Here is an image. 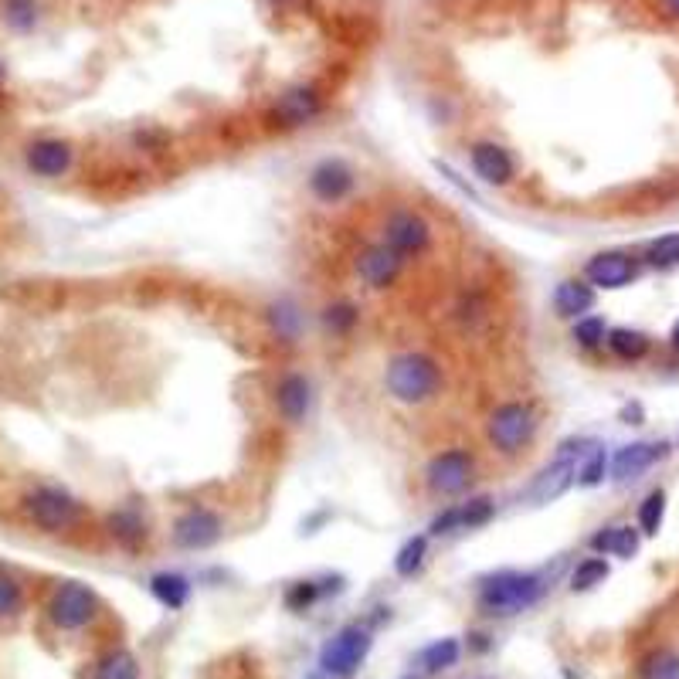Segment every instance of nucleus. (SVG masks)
Returning a JSON list of instances; mask_svg holds the SVG:
<instances>
[{
    "mask_svg": "<svg viewBox=\"0 0 679 679\" xmlns=\"http://www.w3.org/2000/svg\"><path fill=\"white\" fill-rule=\"evenodd\" d=\"M150 591H153V598H157L163 608L177 612V608H184L187 598H191V581H187L184 574H177V571H160V574H153V578H150Z\"/></svg>",
    "mask_w": 679,
    "mask_h": 679,
    "instance_id": "412c9836",
    "label": "nucleus"
},
{
    "mask_svg": "<svg viewBox=\"0 0 679 679\" xmlns=\"http://www.w3.org/2000/svg\"><path fill=\"white\" fill-rule=\"evenodd\" d=\"M472 170H476V177L486 180V184L503 187L517 174V163H513L510 150H503L500 143H476L472 146Z\"/></svg>",
    "mask_w": 679,
    "mask_h": 679,
    "instance_id": "2eb2a0df",
    "label": "nucleus"
},
{
    "mask_svg": "<svg viewBox=\"0 0 679 679\" xmlns=\"http://www.w3.org/2000/svg\"><path fill=\"white\" fill-rule=\"evenodd\" d=\"M408 679H418V676H408Z\"/></svg>",
    "mask_w": 679,
    "mask_h": 679,
    "instance_id": "a18cd8bd",
    "label": "nucleus"
},
{
    "mask_svg": "<svg viewBox=\"0 0 679 679\" xmlns=\"http://www.w3.org/2000/svg\"><path fill=\"white\" fill-rule=\"evenodd\" d=\"M493 517V500L489 496H479V500L472 503H462V506H449V510L442 513V517L432 520V534H452V530H476L489 523Z\"/></svg>",
    "mask_w": 679,
    "mask_h": 679,
    "instance_id": "a211bd4d",
    "label": "nucleus"
},
{
    "mask_svg": "<svg viewBox=\"0 0 679 679\" xmlns=\"http://www.w3.org/2000/svg\"><path fill=\"white\" fill-rule=\"evenodd\" d=\"M384 384H388L391 398L401 401V405H425L442 388V371L425 354H398L388 364Z\"/></svg>",
    "mask_w": 679,
    "mask_h": 679,
    "instance_id": "f03ea898",
    "label": "nucleus"
},
{
    "mask_svg": "<svg viewBox=\"0 0 679 679\" xmlns=\"http://www.w3.org/2000/svg\"><path fill=\"white\" fill-rule=\"evenodd\" d=\"M401 265H405V255L394 252V248L384 242V245H371L364 255H360V259H357V275L367 282V286L384 289L401 275Z\"/></svg>",
    "mask_w": 679,
    "mask_h": 679,
    "instance_id": "ddd939ff",
    "label": "nucleus"
},
{
    "mask_svg": "<svg viewBox=\"0 0 679 679\" xmlns=\"http://www.w3.org/2000/svg\"><path fill=\"white\" fill-rule=\"evenodd\" d=\"M476 476V459L466 449H449L428 462V486L438 496H459Z\"/></svg>",
    "mask_w": 679,
    "mask_h": 679,
    "instance_id": "6e6552de",
    "label": "nucleus"
},
{
    "mask_svg": "<svg viewBox=\"0 0 679 679\" xmlns=\"http://www.w3.org/2000/svg\"><path fill=\"white\" fill-rule=\"evenodd\" d=\"M669 449L673 445L669 442H632L625 445V449L615 452L612 459V476L618 479V483H632V479H639L642 472L652 469L656 462H663Z\"/></svg>",
    "mask_w": 679,
    "mask_h": 679,
    "instance_id": "9b49d317",
    "label": "nucleus"
},
{
    "mask_svg": "<svg viewBox=\"0 0 679 679\" xmlns=\"http://www.w3.org/2000/svg\"><path fill=\"white\" fill-rule=\"evenodd\" d=\"M547 595V578L537 571H500L479 584V608L486 615L510 618L534 608Z\"/></svg>",
    "mask_w": 679,
    "mask_h": 679,
    "instance_id": "f257e3e1",
    "label": "nucleus"
},
{
    "mask_svg": "<svg viewBox=\"0 0 679 679\" xmlns=\"http://www.w3.org/2000/svg\"><path fill=\"white\" fill-rule=\"evenodd\" d=\"M96 679H140V663H136L133 652L116 649V652H109V656L99 663Z\"/></svg>",
    "mask_w": 679,
    "mask_h": 679,
    "instance_id": "bb28decb",
    "label": "nucleus"
},
{
    "mask_svg": "<svg viewBox=\"0 0 679 679\" xmlns=\"http://www.w3.org/2000/svg\"><path fill=\"white\" fill-rule=\"evenodd\" d=\"M666 4H669V11L679 14V0H666Z\"/></svg>",
    "mask_w": 679,
    "mask_h": 679,
    "instance_id": "a19ab883",
    "label": "nucleus"
},
{
    "mask_svg": "<svg viewBox=\"0 0 679 679\" xmlns=\"http://www.w3.org/2000/svg\"><path fill=\"white\" fill-rule=\"evenodd\" d=\"M537 435V415L530 405H520V401H510V405H500L489 415V442L496 445L503 455H517L534 442Z\"/></svg>",
    "mask_w": 679,
    "mask_h": 679,
    "instance_id": "39448f33",
    "label": "nucleus"
},
{
    "mask_svg": "<svg viewBox=\"0 0 679 679\" xmlns=\"http://www.w3.org/2000/svg\"><path fill=\"white\" fill-rule=\"evenodd\" d=\"M99 612V598L92 588H85L79 581H65L62 588L51 595V605H48V618L55 629L62 632H79L85 625L96 618Z\"/></svg>",
    "mask_w": 679,
    "mask_h": 679,
    "instance_id": "423d86ee",
    "label": "nucleus"
},
{
    "mask_svg": "<svg viewBox=\"0 0 679 679\" xmlns=\"http://www.w3.org/2000/svg\"><path fill=\"white\" fill-rule=\"evenodd\" d=\"M272 4H279V7H286V4H292V0H272Z\"/></svg>",
    "mask_w": 679,
    "mask_h": 679,
    "instance_id": "79ce46f5",
    "label": "nucleus"
},
{
    "mask_svg": "<svg viewBox=\"0 0 679 679\" xmlns=\"http://www.w3.org/2000/svg\"><path fill=\"white\" fill-rule=\"evenodd\" d=\"M354 323H357V309L350 306V303H337V306H330L323 313V326L330 333H340V337H343V333L354 330Z\"/></svg>",
    "mask_w": 679,
    "mask_h": 679,
    "instance_id": "c9c22d12",
    "label": "nucleus"
},
{
    "mask_svg": "<svg viewBox=\"0 0 679 679\" xmlns=\"http://www.w3.org/2000/svg\"><path fill=\"white\" fill-rule=\"evenodd\" d=\"M323 113V96L316 85H292V89L282 92L279 99L272 102L269 109V123L282 126V130H299V126L313 123L316 116Z\"/></svg>",
    "mask_w": 679,
    "mask_h": 679,
    "instance_id": "0eeeda50",
    "label": "nucleus"
},
{
    "mask_svg": "<svg viewBox=\"0 0 679 679\" xmlns=\"http://www.w3.org/2000/svg\"><path fill=\"white\" fill-rule=\"evenodd\" d=\"M584 275H588V282L598 289H625L635 275H639V265L625 252H601L588 262Z\"/></svg>",
    "mask_w": 679,
    "mask_h": 679,
    "instance_id": "f8f14e48",
    "label": "nucleus"
},
{
    "mask_svg": "<svg viewBox=\"0 0 679 679\" xmlns=\"http://www.w3.org/2000/svg\"><path fill=\"white\" fill-rule=\"evenodd\" d=\"M639 679H679V656L673 649H656L642 659Z\"/></svg>",
    "mask_w": 679,
    "mask_h": 679,
    "instance_id": "cd10ccee",
    "label": "nucleus"
},
{
    "mask_svg": "<svg viewBox=\"0 0 679 679\" xmlns=\"http://www.w3.org/2000/svg\"><path fill=\"white\" fill-rule=\"evenodd\" d=\"M272 320H275V330L282 333V337H296L299 330V313L292 309L289 303H279L272 309Z\"/></svg>",
    "mask_w": 679,
    "mask_h": 679,
    "instance_id": "58836bf2",
    "label": "nucleus"
},
{
    "mask_svg": "<svg viewBox=\"0 0 679 679\" xmlns=\"http://www.w3.org/2000/svg\"><path fill=\"white\" fill-rule=\"evenodd\" d=\"M574 472H578V462H574L571 455H557V459L550 462V466L534 479V486L527 489V496H530L534 503H550V500H557V496H564L567 489H571L574 479H578Z\"/></svg>",
    "mask_w": 679,
    "mask_h": 679,
    "instance_id": "dca6fc26",
    "label": "nucleus"
},
{
    "mask_svg": "<svg viewBox=\"0 0 679 679\" xmlns=\"http://www.w3.org/2000/svg\"><path fill=\"white\" fill-rule=\"evenodd\" d=\"M309 401H313V391H309V381L303 374H286L279 384H275V408L279 415L299 425L309 411Z\"/></svg>",
    "mask_w": 679,
    "mask_h": 679,
    "instance_id": "6ab92c4d",
    "label": "nucleus"
},
{
    "mask_svg": "<svg viewBox=\"0 0 679 679\" xmlns=\"http://www.w3.org/2000/svg\"><path fill=\"white\" fill-rule=\"evenodd\" d=\"M374 639L364 625H343V629L326 639L320 649V669L333 679H354L357 669L364 666L367 652H371Z\"/></svg>",
    "mask_w": 679,
    "mask_h": 679,
    "instance_id": "20e7f679",
    "label": "nucleus"
},
{
    "mask_svg": "<svg viewBox=\"0 0 679 679\" xmlns=\"http://www.w3.org/2000/svg\"><path fill=\"white\" fill-rule=\"evenodd\" d=\"M316 598H320V588H316L313 581H299L286 591V605L292 608V612H306Z\"/></svg>",
    "mask_w": 679,
    "mask_h": 679,
    "instance_id": "e433bc0d",
    "label": "nucleus"
},
{
    "mask_svg": "<svg viewBox=\"0 0 679 679\" xmlns=\"http://www.w3.org/2000/svg\"><path fill=\"white\" fill-rule=\"evenodd\" d=\"M425 554H428V537H411L408 544L398 550V557H394V571H398L401 578H411V574L425 564Z\"/></svg>",
    "mask_w": 679,
    "mask_h": 679,
    "instance_id": "c756f323",
    "label": "nucleus"
},
{
    "mask_svg": "<svg viewBox=\"0 0 679 679\" xmlns=\"http://www.w3.org/2000/svg\"><path fill=\"white\" fill-rule=\"evenodd\" d=\"M591 550L598 554H612V557H629L639 550V530L635 527H605L601 534L591 537Z\"/></svg>",
    "mask_w": 679,
    "mask_h": 679,
    "instance_id": "4be33fe9",
    "label": "nucleus"
},
{
    "mask_svg": "<svg viewBox=\"0 0 679 679\" xmlns=\"http://www.w3.org/2000/svg\"><path fill=\"white\" fill-rule=\"evenodd\" d=\"M4 17L11 28L28 31V28H34V21H38V4H34V0H7Z\"/></svg>",
    "mask_w": 679,
    "mask_h": 679,
    "instance_id": "f704fd0d",
    "label": "nucleus"
},
{
    "mask_svg": "<svg viewBox=\"0 0 679 679\" xmlns=\"http://www.w3.org/2000/svg\"><path fill=\"white\" fill-rule=\"evenodd\" d=\"M591 306H595V289H591L588 282L564 279L561 286L554 289V309L564 320H581Z\"/></svg>",
    "mask_w": 679,
    "mask_h": 679,
    "instance_id": "aec40b11",
    "label": "nucleus"
},
{
    "mask_svg": "<svg viewBox=\"0 0 679 679\" xmlns=\"http://www.w3.org/2000/svg\"><path fill=\"white\" fill-rule=\"evenodd\" d=\"M109 534H113V540L119 547L126 550H140L146 544V523L140 513L133 510H119L109 517Z\"/></svg>",
    "mask_w": 679,
    "mask_h": 679,
    "instance_id": "b1692460",
    "label": "nucleus"
},
{
    "mask_svg": "<svg viewBox=\"0 0 679 679\" xmlns=\"http://www.w3.org/2000/svg\"><path fill=\"white\" fill-rule=\"evenodd\" d=\"M605 578H608L605 557H588V561H581L578 567H574V574H571V591H588V588H595V584H601Z\"/></svg>",
    "mask_w": 679,
    "mask_h": 679,
    "instance_id": "7c9ffc66",
    "label": "nucleus"
},
{
    "mask_svg": "<svg viewBox=\"0 0 679 679\" xmlns=\"http://www.w3.org/2000/svg\"><path fill=\"white\" fill-rule=\"evenodd\" d=\"M669 343H673V350L679 354V320H676V326H673V333H669Z\"/></svg>",
    "mask_w": 679,
    "mask_h": 679,
    "instance_id": "ea45409f",
    "label": "nucleus"
},
{
    "mask_svg": "<svg viewBox=\"0 0 679 679\" xmlns=\"http://www.w3.org/2000/svg\"><path fill=\"white\" fill-rule=\"evenodd\" d=\"M221 534H225V523L208 506H194L174 523V544L184 550H204L218 544Z\"/></svg>",
    "mask_w": 679,
    "mask_h": 679,
    "instance_id": "1a4fd4ad",
    "label": "nucleus"
},
{
    "mask_svg": "<svg viewBox=\"0 0 679 679\" xmlns=\"http://www.w3.org/2000/svg\"><path fill=\"white\" fill-rule=\"evenodd\" d=\"M608 347H612V354L622 357V360H642V357L649 354L652 340L642 330L618 326V330H608Z\"/></svg>",
    "mask_w": 679,
    "mask_h": 679,
    "instance_id": "393cba45",
    "label": "nucleus"
},
{
    "mask_svg": "<svg viewBox=\"0 0 679 679\" xmlns=\"http://www.w3.org/2000/svg\"><path fill=\"white\" fill-rule=\"evenodd\" d=\"M72 157H75V153H72V146H68L65 140H34L28 146V153H24L28 167L38 177H62V174H68Z\"/></svg>",
    "mask_w": 679,
    "mask_h": 679,
    "instance_id": "f3484780",
    "label": "nucleus"
},
{
    "mask_svg": "<svg viewBox=\"0 0 679 679\" xmlns=\"http://www.w3.org/2000/svg\"><path fill=\"white\" fill-rule=\"evenodd\" d=\"M384 242L401 255H418V252H425L428 242H432V228H428V221L421 218V214L398 211V214H391L388 225H384Z\"/></svg>",
    "mask_w": 679,
    "mask_h": 679,
    "instance_id": "9d476101",
    "label": "nucleus"
},
{
    "mask_svg": "<svg viewBox=\"0 0 679 679\" xmlns=\"http://www.w3.org/2000/svg\"><path fill=\"white\" fill-rule=\"evenodd\" d=\"M4 75H7V72H4V62H0V82H4Z\"/></svg>",
    "mask_w": 679,
    "mask_h": 679,
    "instance_id": "37998d69",
    "label": "nucleus"
},
{
    "mask_svg": "<svg viewBox=\"0 0 679 679\" xmlns=\"http://www.w3.org/2000/svg\"><path fill=\"white\" fill-rule=\"evenodd\" d=\"M472 679H489V676H472Z\"/></svg>",
    "mask_w": 679,
    "mask_h": 679,
    "instance_id": "c03bdc74",
    "label": "nucleus"
},
{
    "mask_svg": "<svg viewBox=\"0 0 679 679\" xmlns=\"http://www.w3.org/2000/svg\"><path fill=\"white\" fill-rule=\"evenodd\" d=\"M309 191H313L326 204H337L350 191H354V170H350L343 160H323V163H316L313 174H309Z\"/></svg>",
    "mask_w": 679,
    "mask_h": 679,
    "instance_id": "4468645a",
    "label": "nucleus"
},
{
    "mask_svg": "<svg viewBox=\"0 0 679 679\" xmlns=\"http://www.w3.org/2000/svg\"><path fill=\"white\" fill-rule=\"evenodd\" d=\"M24 517L45 534H65V530L79 527L82 503L58 486H38L24 496Z\"/></svg>",
    "mask_w": 679,
    "mask_h": 679,
    "instance_id": "7ed1b4c3",
    "label": "nucleus"
},
{
    "mask_svg": "<svg viewBox=\"0 0 679 679\" xmlns=\"http://www.w3.org/2000/svg\"><path fill=\"white\" fill-rule=\"evenodd\" d=\"M21 601H24V591H21V584H17V578H11L7 571H0V622L21 612Z\"/></svg>",
    "mask_w": 679,
    "mask_h": 679,
    "instance_id": "72a5a7b5",
    "label": "nucleus"
},
{
    "mask_svg": "<svg viewBox=\"0 0 679 679\" xmlns=\"http://www.w3.org/2000/svg\"><path fill=\"white\" fill-rule=\"evenodd\" d=\"M459 656H462L459 639H435L432 646H425L418 652V666L425 676H435V673H442V669H452L459 663Z\"/></svg>",
    "mask_w": 679,
    "mask_h": 679,
    "instance_id": "5701e85b",
    "label": "nucleus"
},
{
    "mask_svg": "<svg viewBox=\"0 0 679 679\" xmlns=\"http://www.w3.org/2000/svg\"><path fill=\"white\" fill-rule=\"evenodd\" d=\"M646 259L652 269H673V265H679V235L656 238V242L649 245Z\"/></svg>",
    "mask_w": 679,
    "mask_h": 679,
    "instance_id": "2f4dec72",
    "label": "nucleus"
},
{
    "mask_svg": "<svg viewBox=\"0 0 679 679\" xmlns=\"http://www.w3.org/2000/svg\"><path fill=\"white\" fill-rule=\"evenodd\" d=\"M0 296L11 299V303L31 306V309H48L51 303H55L58 292L51 286H41V282H11V286L0 289Z\"/></svg>",
    "mask_w": 679,
    "mask_h": 679,
    "instance_id": "a878e982",
    "label": "nucleus"
},
{
    "mask_svg": "<svg viewBox=\"0 0 679 679\" xmlns=\"http://www.w3.org/2000/svg\"><path fill=\"white\" fill-rule=\"evenodd\" d=\"M605 472H608V455H605V449H598V452H591V459L584 462V469L578 472V483L598 486L601 479H605Z\"/></svg>",
    "mask_w": 679,
    "mask_h": 679,
    "instance_id": "4c0bfd02",
    "label": "nucleus"
},
{
    "mask_svg": "<svg viewBox=\"0 0 679 679\" xmlns=\"http://www.w3.org/2000/svg\"><path fill=\"white\" fill-rule=\"evenodd\" d=\"M663 517H666V493H663V489H652V493L639 506V527H642V534L656 537L659 527H663Z\"/></svg>",
    "mask_w": 679,
    "mask_h": 679,
    "instance_id": "c85d7f7f",
    "label": "nucleus"
},
{
    "mask_svg": "<svg viewBox=\"0 0 679 679\" xmlns=\"http://www.w3.org/2000/svg\"><path fill=\"white\" fill-rule=\"evenodd\" d=\"M574 340H578L584 350H595V347H601V343L608 340L605 320H598V316H581V320L574 323Z\"/></svg>",
    "mask_w": 679,
    "mask_h": 679,
    "instance_id": "473e14b6",
    "label": "nucleus"
}]
</instances>
